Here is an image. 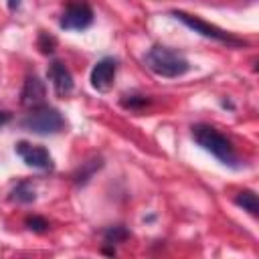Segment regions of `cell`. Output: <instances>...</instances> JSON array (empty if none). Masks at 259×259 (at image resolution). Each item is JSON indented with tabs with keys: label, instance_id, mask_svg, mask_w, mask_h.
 <instances>
[{
	"label": "cell",
	"instance_id": "cell-1",
	"mask_svg": "<svg viewBox=\"0 0 259 259\" xmlns=\"http://www.w3.org/2000/svg\"><path fill=\"white\" fill-rule=\"evenodd\" d=\"M190 136L196 142V146H200L204 152L214 156L223 166L233 168V170H239L243 166L235 152L233 142L225 134H221L217 127H212L208 123H194L190 127Z\"/></svg>",
	"mask_w": 259,
	"mask_h": 259
},
{
	"label": "cell",
	"instance_id": "cell-2",
	"mask_svg": "<svg viewBox=\"0 0 259 259\" xmlns=\"http://www.w3.org/2000/svg\"><path fill=\"white\" fill-rule=\"evenodd\" d=\"M144 65L154 75L164 79H178L192 69L188 59L180 51L164 45H154L152 49H148V53L144 55Z\"/></svg>",
	"mask_w": 259,
	"mask_h": 259
},
{
	"label": "cell",
	"instance_id": "cell-3",
	"mask_svg": "<svg viewBox=\"0 0 259 259\" xmlns=\"http://www.w3.org/2000/svg\"><path fill=\"white\" fill-rule=\"evenodd\" d=\"M18 123L22 130L32 132L36 136H55V134H61L67 125L61 111L51 105H45V103L38 107H32L30 113L24 115Z\"/></svg>",
	"mask_w": 259,
	"mask_h": 259
},
{
	"label": "cell",
	"instance_id": "cell-4",
	"mask_svg": "<svg viewBox=\"0 0 259 259\" xmlns=\"http://www.w3.org/2000/svg\"><path fill=\"white\" fill-rule=\"evenodd\" d=\"M170 14H172L176 20H180L184 26H188L192 32H196V34H200V36H204V38L223 42V45H227V47H245V45H247L243 38L233 36L231 32L223 30V28L217 26V24H210V22L202 20V18L196 16V14H188V12H184V10H172Z\"/></svg>",
	"mask_w": 259,
	"mask_h": 259
},
{
	"label": "cell",
	"instance_id": "cell-5",
	"mask_svg": "<svg viewBox=\"0 0 259 259\" xmlns=\"http://www.w3.org/2000/svg\"><path fill=\"white\" fill-rule=\"evenodd\" d=\"M95 14L89 2L85 0H71L67 2V6L61 12L59 18V26L63 30H85L93 24Z\"/></svg>",
	"mask_w": 259,
	"mask_h": 259
},
{
	"label": "cell",
	"instance_id": "cell-6",
	"mask_svg": "<svg viewBox=\"0 0 259 259\" xmlns=\"http://www.w3.org/2000/svg\"><path fill=\"white\" fill-rule=\"evenodd\" d=\"M115 75H117V59L103 57L93 65V69L89 73L91 87L97 93H107L115 83Z\"/></svg>",
	"mask_w": 259,
	"mask_h": 259
},
{
	"label": "cell",
	"instance_id": "cell-7",
	"mask_svg": "<svg viewBox=\"0 0 259 259\" xmlns=\"http://www.w3.org/2000/svg\"><path fill=\"white\" fill-rule=\"evenodd\" d=\"M14 152L30 168H38V170H53L55 168L53 156L49 154V150L45 146H32V144H28V142L22 140V142H18L14 146Z\"/></svg>",
	"mask_w": 259,
	"mask_h": 259
},
{
	"label": "cell",
	"instance_id": "cell-8",
	"mask_svg": "<svg viewBox=\"0 0 259 259\" xmlns=\"http://www.w3.org/2000/svg\"><path fill=\"white\" fill-rule=\"evenodd\" d=\"M45 95H47L45 81L36 73H28L26 79H24L22 91H20V105L28 107V109L38 107V105L45 103Z\"/></svg>",
	"mask_w": 259,
	"mask_h": 259
},
{
	"label": "cell",
	"instance_id": "cell-9",
	"mask_svg": "<svg viewBox=\"0 0 259 259\" xmlns=\"http://www.w3.org/2000/svg\"><path fill=\"white\" fill-rule=\"evenodd\" d=\"M47 77H49V81H51V85H53L57 97H67V95L73 93V87H75L73 75H71V71H69L61 61H53V63L49 65Z\"/></svg>",
	"mask_w": 259,
	"mask_h": 259
},
{
	"label": "cell",
	"instance_id": "cell-10",
	"mask_svg": "<svg viewBox=\"0 0 259 259\" xmlns=\"http://www.w3.org/2000/svg\"><path fill=\"white\" fill-rule=\"evenodd\" d=\"M101 168H103V158L101 156H91L89 160L81 162V166L73 172V182L77 186H85L95 176V172L101 170Z\"/></svg>",
	"mask_w": 259,
	"mask_h": 259
},
{
	"label": "cell",
	"instance_id": "cell-11",
	"mask_svg": "<svg viewBox=\"0 0 259 259\" xmlns=\"http://www.w3.org/2000/svg\"><path fill=\"white\" fill-rule=\"evenodd\" d=\"M8 200L10 202H16V204H30V202H34L36 200V190H34L32 182L30 180L16 182V186L8 194Z\"/></svg>",
	"mask_w": 259,
	"mask_h": 259
},
{
	"label": "cell",
	"instance_id": "cell-12",
	"mask_svg": "<svg viewBox=\"0 0 259 259\" xmlns=\"http://www.w3.org/2000/svg\"><path fill=\"white\" fill-rule=\"evenodd\" d=\"M235 204L241 206L243 210H247L251 217H257L259 214V198L253 190H241L237 196H235Z\"/></svg>",
	"mask_w": 259,
	"mask_h": 259
},
{
	"label": "cell",
	"instance_id": "cell-13",
	"mask_svg": "<svg viewBox=\"0 0 259 259\" xmlns=\"http://www.w3.org/2000/svg\"><path fill=\"white\" fill-rule=\"evenodd\" d=\"M130 231L123 227V225H111V227H105L101 231V237H103V243L105 245H119L123 241L130 239Z\"/></svg>",
	"mask_w": 259,
	"mask_h": 259
},
{
	"label": "cell",
	"instance_id": "cell-14",
	"mask_svg": "<svg viewBox=\"0 0 259 259\" xmlns=\"http://www.w3.org/2000/svg\"><path fill=\"white\" fill-rule=\"evenodd\" d=\"M152 103V99L148 95H138V93H132V95H123L119 99V105L123 109H130V111H142L144 107H148Z\"/></svg>",
	"mask_w": 259,
	"mask_h": 259
},
{
	"label": "cell",
	"instance_id": "cell-15",
	"mask_svg": "<svg viewBox=\"0 0 259 259\" xmlns=\"http://www.w3.org/2000/svg\"><path fill=\"white\" fill-rule=\"evenodd\" d=\"M36 49L42 53V55H53L55 49H57V38L47 32V30H40L38 36H36Z\"/></svg>",
	"mask_w": 259,
	"mask_h": 259
},
{
	"label": "cell",
	"instance_id": "cell-16",
	"mask_svg": "<svg viewBox=\"0 0 259 259\" xmlns=\"http://www.w3.org/2000/svg\"><path fill=\"white\" fill-rule=\"evenodd\" d=\"M24 227L28 229V231H32V233H47L49 229H51V225H49V221L45 219V217H40V214H28L26 219H24Z\"/></svg>",
	"mask_w": 259,
	"mask_h": 259
},
{
	"label": "cell",
	"instance_id": "cell-17",
	"mask_svg": "<svg viewBox=\"0 0 259 259\" xmlns=\"http://www.w3.org/2000/svg\"><path fill=\"white\" fill-rule=\"evenodd\" d=\"M10 119H12V113H10V111H6V109H0V127H2V125H6Z\"/></svg>",
	"mask_w": 259,
	"mask_h": 259
},
{
	"label": "cell",
	"instance_id": "cell-18",
	"mask_svg": "<svg viewBox=\"0 0 259 259\" xmlns=\"http://www.w3.org/2000/svg\"><path fill=\"white\" fill-rule=\"evenodd\" d=\"M6 2H8V10H10V12H16V10L20 8V2H22V0H6Z\"/></svg>",
	"mask_w": 259,
	"mask_h": 259
},
{
	"label": "cell",
	"instance_id": "cell-19",
	"mask_svg": "<svg viewBox=\"0 0 259 259\" xmlns=\"http://www.w3.org/2000/svg\"><path fill=\"white\" fill-rule=\"evenodd\" d=\"M221 105H223L225 109H235V103H233V101H229V99H223V101H221Z\"/></svg>",
	"mask_w": 259,
	"mask_h": 259
},
{
	"label": "cell",
	"instance_id": "cell-20",
	"mask_svg": "<svg viewBox=\"0 0 259 259\" xmlns=\"http://www.w3.org/2000/svg\"><path fill=\"white\" fill-rule=\"evenodd\" d=\"M101 251H103L105 255H115V249H113V245H111V247H103Z\"/></svg>",
	"mask_w": 259,
	"mask_h": 259
}]
</instances>
